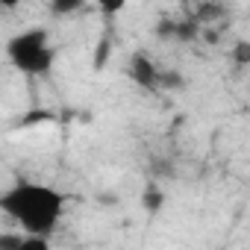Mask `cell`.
Masks as SVG:
<instances>
[{"mask_svg":"<svg viewBox=\"0 0 250 250\" xmlns=\"http://www.w3.org/2000/svg\"><path fill=\"white\" fill-rule=\"evenodd\" d=\"M142 203H145V209H147V212H159V209H162V203H165V194H162L159 188H147V191H145V197H142Z\"/></svg>","mask_w":250,"mask_h":250,"instance_id":"277c9868","label":"cell"},{"mask_svg":"<svg viewBox=\"0 0 250 250\" xmlns=\"http://www.w3.org/2000/svg\"><path fill=\"white\" fill-rule=\"evenodd\" d=\"M65 203L68 200L62 191L33 180H18L12 188L0 194V212L12 218L24 235H39V238L53 235V229L65 215Z\"/></svg>","mask_w":250,"mask_h":250,"instance_id":"6da1fadb","label":"cell"},{"mask_svg":"<svg viewBox=\"0 0 250 250\" xmlns=\"http://www.w3.org/2000/svg\"><path fill=\"white\" fill-rule=\"evenodd\" d=\"M56 15H65V12H74V9H80V0H68V3H53L50 6Z\"/></svg>","mask_w":250,"mask_h":250,"instance_id":"52a82bcc","label":"cell"},{"mask_svg":"<svg viewBox=\"0 0 250 250\" xmlns=\"http://www.w3.org/2000/svg\"><path fill=\"white\" fill-rule=\"evenodd\" d=\"M21 250H50V238L24 235V238H21Z\"/></svg>","mask_w":250,"mask_h":250,"instance_id":"8992f818","label":"cell"},{"mask_svg":"<svg viewBox=\"0 0 250 250\" xmlns=\"http://www.w3.org/2000/svg\"><path fill=\"white\" fill-rule=\"evenodd\" d=\"M235 53H238V62H241V65H244V62H247V44H244V42H241V44H238V50H235Z\"/></svg>","mask_w":250,"mask_h":250,"instance_id":"ba28073f","label":"cell"},{"mask_svg":"<svg viewBox=\"0 0 250 250\" xmlns=\"http://www.w3.org/2000/svg\"><path fill=\"white\" fill-rule=\"evenodd\" d=\"M24 232H0V250H21Z\"/></svg>","mask_w":250,"mask_h":250,"instance_id":"5b68a950","label":"cell"},{"mask_svg":"<svg viewBox=\"0 0 250 250\" xmlns=\"http://www.w3.org/2000/svg\"><path fill=\"white\" fill-rule=\"evenodd\" d=\"M6 59L27 77H47L56 62V47L50 44L47 30L30 27L6 42Z\"/></svg>","mask_w":250,"mask_h":250,"instance_id":"7a4b0ae2","label":"cell"},{"mask_svg":"<svg viewBox=\"0 0 250 250\" xmlns=\"http://www.w3.org/2000/svg\"><path fill=\"white\" fill-rule=\"evenodd\" d=\"M127 77H130L139 88H145V91H156V88H162V71H159V65H156L147 53H136V56L130 59V65H127Z\"/></svg>","mask_w":250,"mask_h":250,"instance_id":"3957f363","label":"cell"}]
</instances>
